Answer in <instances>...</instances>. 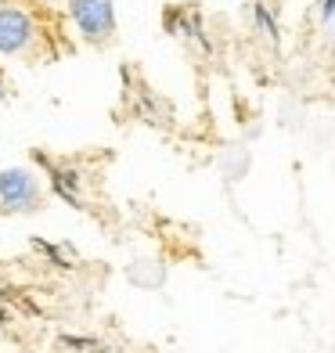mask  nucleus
I'll return each mask as SVG.
<instances>
[{
    "instance_id": "obj_4",
    "label": "nucleus",
    "mask_w": 335,
    "mask_h": 353,
    "mask_svg": "<svg viewBox=\"0 0 335 353\" xmlns=\"http://www.w3.org/2000/svg\"><path fill=\"white\" fill-rule=\"evenodd\" d=\"M252 22H256V29L270 40V43H278V14H274V8L267 4V0H252Z\"/></svg>"
},
{
    "instance_id": "obj_1",
    "label": "nucleus",
    "mask_w": 335,
    "mask_h": 353,
    "mask_svg": "<svg viewBox=\"0 0 335 353\" xmlns=\"http://www.w3.org/2000/svg\"><path fill=\"white\" fill-rule=\"evenodd\" d=\"M47 205V191L37 170L29 166H8L0 170V213L4 216H26L40 213Z\"/></svg>"
},
{
    "instance_id": "obj_3",
    "label": "nucleus",
    "mask_w": 335,
    "mask_h": 353,
    "mask_svg": "<svg viewBox=\"0 0 335 353\" xmlns=\"http://www.w3.org/2000/svg\"><path fill=\"white\" fill-rule=\"evenodd\" d=\"M40 37L37 19L26 8H0V54H26Z\"/></svg>"
},
{
    "instance_id": "obj_8",
    "label": "nucleus",
    "mask_w": 335,
    "mask_h": 353,
    "mask_svg": "<svg viewBox=\"0 0 335 353\" xmlns=\"http://www.w3.org/2000/svg\"><path fill=\"white\" fill-rule=\"evenodd\" d=\"M0 4H4V0H0Z\"/></svg>"
},
{
    "instance_id": "obj_5",
    "label": "nucleus",
    "mask_w": 335,
    "mask_h": 353,
    "mask_svg": "<svg viewBox=\"0 0 335 353\" xmlns=\"http://www.w3.org/2000/svg\"><path fill=\"white\" fill-rule=\"evenodd\" d=\"M51 184H54V195H58V199H65V202H72V205L79 202V199H76V173L54 166V170H51Z\"/></svg>"
},
{
    "instance_id": "obj_9",
    "label": "nucleus",
    "mask_w": 335,
    "mask_h": 353,
    "mask_svg": "<svg viewBox=\"0 0 335 353\" xmlns=\"http://www.w3.org/2000/svg\"><path fill=\"white\" fill-rule=\"evenodd\" d=\"M43 4H47V0H43Z\"/></svg>"
},
{
    "instance_id": "obj_7",
    "label": "nucleus",
    "mask_w": 335,
    "mask_h": 353,
    "mask_svg": "<svg viewBox=\"0 0 335 353\" xmlns=\"http://www.w3.org/2000/svg\"><path fill=\"white\" fill-rule=\"evenodd\" d=\"M4 101H8V83L0 79V105H4Z\"/></svg>"
},
{
    "instance_id": "obj_2",
    "label": "nucleus",
    "mask_w": 335,
    "mask_h": 353,
    "mask_svg": "<svg viewBox=\"0 0 335 353\" xmlns=\"http://www.w3.org/2000/svg\"><path fill=\"white\" fill-rule=\"evenodd\" d=\"M69 19L90 47H105L116 37V0H69Z\"/></svg>"
},
{
    "instance_id": "obj_6",
    "label": "nucleus",
    "mask_w": 335,
    "mask_h": 353,
    "mask_svg": "<svg viewBox=\"0 0 335 353\" xmlns=\"http://www.w3.org/2000/svg\"><path fill=\"white\" fill-rule=\"evenodd\" d=\"M317 14H321L325 26H332L335 22V0H321V4H317Z\"/></svg>"
}]
</instances>
